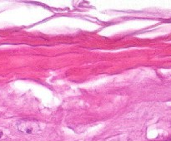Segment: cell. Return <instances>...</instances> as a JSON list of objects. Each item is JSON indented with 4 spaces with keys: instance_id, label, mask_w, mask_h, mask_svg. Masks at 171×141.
<instances>
[{
    "instance_id": "obj_2",
    "label": "cell",
    "mask_w": 171,
    "mask_h": 141,
    "mask_svg": "<svg viewBox=\"0 0 171 141\" xmlns=\"http://www.w3.org/2000/svg\"><path fill=\"white\" fill-rule=\"evenodd\" d=\"M2 135H3V134H2V132H0V138L2 137Z\"/></svg>"
},
{
    "instance_id": "obj_1",
    "label": "cell",
    "mask_w": 171,
    "mask_h": 141,
    "mask_svg": "<svg viewBox=\"0 0 171 141\" xmlns=\"http://www.w3.org/2000/svg\"><path fill=\"white\" fill-rule=\"evenodd\" d=\"M18 127L20 131L26 134H33L38 130V124L31 121H24L20 123Z\"/></svg>"
}]
</instances>
